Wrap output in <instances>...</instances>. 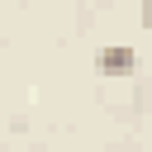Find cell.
Masks as SVG:
<instances>
[{
	"instance_id": "1",
	"label": "cell",
	"mask_w": 152,
	"mask_h": 152,
	"mask_svg": "<svg viewBox=\"0 0 152 152\" xmlns=\"http://www.w3.org/2000/svg\"><path fill=\"white\" fill-rule=\"evenodd\" d=\"M133 66H138V52H133L128 43H109V48L95 52V71H100V76H128Z\"/></svg>"
},
{
	"instance_id": "2",
	"label": "cell",
	"mask_w": 152,
	"mask_h": 152,
	"mask_svg": "<svg viewBox=\"0 0 152 152\" xmlns=\"http://www.w3.org/2000/svg\"><path fill=\"white\" fill-rule=\"evenodd\" d=\"M138 19H142V28L152 33V0H142V5H138Z\"/></svg>"
}]
</instances>
